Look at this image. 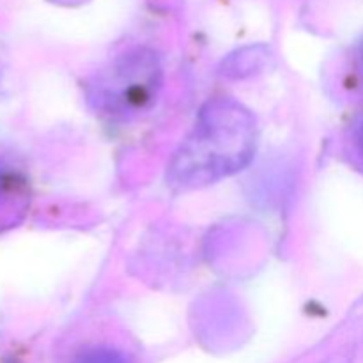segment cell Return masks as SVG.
I'll return each instance as SVG.
<instances>
[{
    "instance_id": "obj_2",
    "label": "cell",
    "mask_w": 363,
    "mask_h": 363,
    "mask_svg": "<svg viewBox=\"0 0 363 363\" xmlns=\"http://www.w3.org/2000/svg\"><path fill=\"white\" fill-rule=\"evenodd\" d=\"M80 363H124L121 360L117 354H112V353H92V354H87L85 358H82Z\"/></svg>"
},
{
    "instance_id": "obj_1",
    "label": "cell",
    "mask_w": 363,
    "mask_h": 363,
    "mask_svg": "<svg viewBox=\"0 0 363 363\" xmlns=\"http://www.w3.org/2000/svg\"><path fill=\"white\" fill-rule=\"evenodd\" d=\"M158 67L152 64L126 62L116 67L108 77H99L96 84V99L99 108L108 112H135L147 105L156 94L160 77H156Z\"/></svg>"
}]
</instances>
